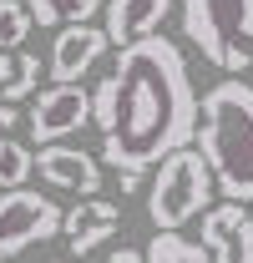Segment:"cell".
<instances>
[{"label":"cell","mask_w":253,"mask_h":263,"mask_svg":"<svg viewBox=\"0 0 253 263\" xmlns=\"http://www.w3.org/2000/svg\"><path fill=\"white\" fill-rule=\"evenodd\" d=\"M117 127L101 137V162L117 172H147L167 152L197 142L203 101L192 91L188 61L177 41L142 35L117 51Z\"/></svg>","instance_id":"obj_1"},{"label":"cell","mask_w":253,"mask_h":263,"mask_svg":"<svg viewBox=\"0 0 253 263\" xmlns=\"http://www.w3.org/2000/svg\"><path fill=\"white\" fill-rule=\"evenodd\" d=\"M197 152L208 157L223 197L253 202V86L243 76H228L203 91Z\"/></svg>","instance_id":"obj_2"},{"label":"cell","mask_w":253,"mask_h":263,"mask_svg":"<svg viewBox=\"0 0 253 263\" xmlns=\"http://www.w3.org/2000/svg\"><path fill=\"white\" fill-rule=\"evenodd\" d=\"M213 187H218V177H213L208 157L197 152V142L167 152L157 162L152 187H147V218H152V228L183 233L192 218H203L213 208Z\"/></svg>","instance_id":"obj_3"},{"label":"cell","mask_w":253,"mask_h":263,"mask_svg":"<svg viewBox=\"0 0 253 263\" xmlns=\"http://www.w3.org/2000/svg\"><path fill=\"white\" fill-rule=\"evenodd\" d=\"M183 35L208 66L243 76L253 56L238 41H253V0H183Z\"/></svg>","instance_id":"obj_4"},{"label":"cell","mask_w":253,"mask_h":263,"mask_svg":"<svg viewBox=\"0 0 253 263\" xmlns=\"http://www.w3.org/2000/svg\"><path fill=\"white\" fill-rule=\"evenodd\" d=\"M61 228H66V208H56V197L35 193V187L0 193V263L26 253L31 243H51Z\"/></svg>","instance_id":"obj_5"},{"label":"cell","mask_w":253,"mask_h":263,"mask_svg":"<svg viewBox=\"0 0 253 263\" xmlns=\"http://www.w3.org/2000/svg\"><path fill=\"white\" fill-rule=\"evenodd\" d=\"M92 122V91L76 86V81H56L46 86L31 106V137L35 147H51V142H66L71 132H81Z\"/></svg>","instance_id":"obj_6"},{"label":"cell","mask_w":253,"mask_h":263,"mask_svg":"<svg viewBox=\"0 0 253 263\" xmlns=\"http://www.w3.org/2000/svg\"><path fill=\"white\" fill-rule=\"evenodd\" d=\"M197 238L213 253V263H253V218L248 202L223 197L197 218Z\"/></svg>","instance_id":"obj_7"},{"label":"cell","mask_w":253,"mask_h":263,"mask_svg":"<svg viewBox=\"0 0 253 263\" xmlns=\"http://www.w3.org/2000/svg\"><path fill=\"white\" fill-rule=\"evenodd\" d=\"M106 46H112L106 26H92V21H86V26H61L56 41H51V61H46L51 81H81V76L101 61Z\"/></svg>","instance_id":"obj_8"},{"label":"cell","mask_w":253,"mask_h":263,"mask_svg":"<svg viewBox=\"0 0 253 263\" xmlns=\"http://www.w3.org/2000/svg\"><path fill=\"white\" fill-rule=\"evenodd\" d=\"M35 172H41L51 187L76 193V197H96V187H101V167H96V157L81 152V147H66V142L35 147Z\"/></svg>","instance_id":"obj_9"},{"label":"cell","mask_w":253,"mask_h":263,"mask_svg":"<svg viewBox=\"0 0 253 263\" xmlns=\"http://www.w3.org/2000/svg\"><path fill=\"white\" fill-rule=\"evenodd\" d=\"M61 233H66V243H71V253L81 258V253L101 248L112 233H122V208L106 202V197H86V202L66 208V228Z\"/></svg>","instance_id":"obj_10"},{"label":"cell","mask_w":253,"mask_h":263,"mask_svg":"<svg viewBox=\"0 0 253 263\" xmlns=\"http://www.w3.org/2000/svg\"><path fill=\"white\" fill-rule=\"evenodd\" d=\"M167 15H172V0H106V35L122 51L142 35H157Z\"/></svg>","instance_id":"obj_11"},{"label":"cell","mask_w":253,"mask_h":263,"mask_svg":"<svg viewBox=\"0 0 253 263\" xmlns=\"http://www.w3.org/2000/svg\"><path fill=\"white\" fill-rule=\"evenodd\" d=\"M41 71H46V66L35 61L31 51H0V101L35 97V86H41Z\"/></svg>","instance_id":"obj_12"},{"label":"cell","mask_w":253,"mask_h":263,"mask_svg":"<svg viewBox=\"0 0 253 263\" xmlns=\"http://www.w3.org/2000/svg\"><path fill=\"white\" fill-rule=\"evenodd\" d=\"M35 15V26L46 31H61V26H86L96 10H106L101 0H26Z\"/></svg>","instance_id":"obj_13"},{"label":"cell","mask_w":253,"mask_h":263,"mask_svg":"<svg viewBox=\"0 0 253 263\" xmlns=\"http://www.w3.org/2000/svg\"><path fill=\"white\" fill-rule=\"evenodd\" d=\"M147 263H213V253L203 248V243H192L183 233H162L147 243Z\"/></svg>","instance_id":"obj_14"},{"label":"cell","mask_w":253,"mask_h":263,"mask_svg":"<svg viewBox=\"0 0 253 263\" xmlns=\"http://www.w3.org/2000/svg\"><path fill=\"white\" fill-rule=\"evenodd\" d=\"M31 26H35V15L26 0H0V51H21Z\"/></svg>","instance_id":"obj_15"},{"label":"cell","mask_w":253,"mask_h":263,"mask_svg":"<svg viewBox=\"0 0 253 263\" xmlns=\"http://www.w3.org/2000/svg\"><path fill=\"white\" fill-rule=\"evenodd\" d=\"M35 172V152L26 142H0V187L10 193V187H26V177Z\"/></svg>","instance_id":"obj_16"},{"label":"cell","mask_w":253,"mask_h":263,"mask_svg":"<svg viewBox=\"0 0 253 263\" xmlns=\"http://www.w3.org/2000/svg\"><path fill=\"white\" fill-rule=\"evenodd\" d=\"M92 122H96L101 137L117 127V76H101V81H96V91H92Z\"/></svg>","instance_id":"obj_17"},{"label":"cell","mask_w":253,"mask_h":263,"mask_svg":"<svg viewBox=\"0 0 253 263\" xmlns=\"http://www.w3.org/2000/svg\"><path fill=\"white\" fill-rule=\"evenodd\" d=\"M21 117H15V101H0V142H5V132L15 127Z\"/></svg>","instance_id":"obj_18"},{"label":"cell","mask_w":253,"mask_h":263,"mask_svg":"<svg viewBox=\"0 0 253 263\" xmlns=\"http://www.w3.org/2000/svg\"><path fill=\"white\" fill-rule=\"evenodd\" d=\"M117 187H122V197H132L142 187V172H117Z\"/></svg>","instance_id":"obj_19"},{"label":"cell","mask_w":253,"mask_h":263,"mask_svg":"<svg viewBox=\"0 0 253 263\" xmlns=\"http://www.w3.org/2000/svg\"><path fill=\"white\" fill-rule=\"evenodd\" d=\"M112 263H147L142 248H112Z\"/></svg>","instance_id":"obj_20"}]
</instances>
